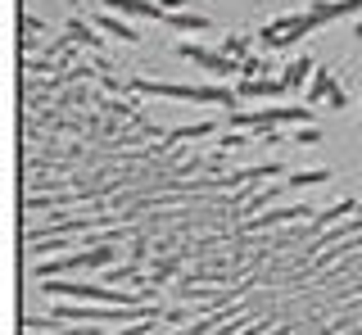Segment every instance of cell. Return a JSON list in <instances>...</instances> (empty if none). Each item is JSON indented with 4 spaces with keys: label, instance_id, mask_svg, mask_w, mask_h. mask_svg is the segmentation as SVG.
Here are the masks:
<instances>
[{
    "label": "cell",
    "instance_id": "277c9868",
    "mask_svg": "<svg viewBox=\"0 0 362 335\" xmlns=\"http://www.w3.org/2000/svg\"><path fill=\"white\" fill-rule=\"evenodd\" d=\"M344 91H339V82H335V77L331 73H326V69H317V77H313V82H308V105L317 109V105H331V109H344Z\"/></svg>",
    "mask_w": 362,
    "mask_h": 335
},
{
    "label": "cell",
    "instance_id": "6da1fadb",
    "mask_svg": "<svg viewBox=\"0 0 362 335\" xmlns=\"http://www.w3.org/2000/svg\"><path fill=\"white\" fill-rule=\"evenodd\" d=\"M105 91H127V95H158V100H195V105H222L226 114H235V95L231 86H186V82H150V77H132V82H113V77H100Z\"/></svg>",
    "mask_w": 362,
    "mask_h": 335
},
{
    "label": "cell",
    "instance_id": "2e32d148",
    "mask_svg": "<svg viewBox=\"0 0 362 335\" xmlns=\"http://www.w3.org/2000/svg\"><path fill=\"white\" fill-rule=\"evenodd\" d=\"M240 77H272V64L267 59H245V73Z\"/></svg>",
    "mask_w": 362,
    "mask_h": 335
},
{
    "label": "cell",
    "instance_id": "e0dca14e",
    "mask_svg": "<svg viewBox=\"0 0 362 335\" xmlns=\"http://www.w3.org/2000/svg\"><path fill=\"white\" fill-rule=\"evenodd\" d=\"M354 37H358V46H362V18H358V23H354Z\"/></svg>",
    "mask_w": 362,
    "mask_h": 335
},
{
    "label": "cell",
    "instance_id": "30bf717a",
    "mask_svg": "<svg viewBox=\"0 0 362 335\" xmlns=\"http://www.w3.org/2000/svg\"><path fill=\"white\" fill-rule=\"evenodd\" d=\"M313 77H317V64L308 59V54H294L286 69H281V82H286V86H308Z\"/></svg>",
    "mask_w": 362,
    "mask_h": 335
},
{
    "label": "cell",
    "instance_id": "9a60e30c",
    "mask_svg": "<svg viewBox=\"0 0 362 335\" xmlns=\"http://www.w3.org/2000/svg\"><path fill=\"white\" fill-rule=\"evenodd\" d=\"M245 50H249V37H226L222 41V54H231V59L245 64Z\"/></svg>",
    "mask_w": 362,
    "mask_h": 335
},
{
    "label": "cell",
    "instance_id": "5bb4252c",
    "mask_svg": "<svg viewBox=\"0 0 362 335\" xmlns=\"http://www.w3.org/2000/svg\"><path fill=\"white\" fill-rule=\"evenodd\" d=\"M290 141L294 145H317V141H322V127H317V122H313V127H294Z\"/></svg>",
    "mask_w": 362,
    "mask_h": 335
},
{
    "label": "cell",
    "instance_id": "9c48e42d",
    "mask_svg": "<svg viewBox=\"0 0 362 335\" xmlns=\"http://www.w3.org/2000/svg\"><path fill=\"white\" fill-rule=\"evenodd\" d=\"M218 122H222V118H209V122H190V127H173V131L163 136V145H186V141L218 136Z\"/></svg>",
    "mask_w": 362,
    "mask_h": 335
},
{
    "label": "cell",
    "instance_id": "52a82bcc",
    "mask_svg": "<svg viewBox=\"0 0 362 335\" xmlns=\"http://www.w3.org/2000/svg\"><path fill=\"white\" fill-rule=\"evenodd\" d=\"M90 28H95V32H109V37H118L122 46H141V32L127 28L122 18H113L109 9H95V14H90Z\"/></svg>",
    "mask_w": 362,
    "mask_h": 335
},
{
    "label": "cell",
    "instance_id": "7c38bea8",
    "mask_svg": "<svg viewBox=\"0 0 362 335\" xmlns=\"http://www.w3.org/2000/svg\"><path fill=\"white\" fill-rule=\"evenodd\" d=\"M68 37H73L77 46H90V50H105V37H100V32L90 28V23H77V18H73V23H68Z\"/></svg>",
    "mask_w": 362,
    "mask_h": 335
},
{
    "label": "cell",
    "instance_id": "8992f818",
    "mask_svg": "<svg viewBox=\"0 0 362 335\" xmlns=\"http://www.w3.org/2000/svg\"><path fill=\"white\" fill-rule=\"evenodd\" d=\"M290 86L281 82V77H245V82H235V95L240 100H281Z\"/></svg>",
    "mask_w": 362,
    "mask_h": 335
},
{
    "label": "cell",
    "instance_id": "4fadbf2b",
    "mask_svg": "<svg viewBox=\"0 0 362 335\" xmlns=\"http://www.w3.org/2000/svg\"><path fill=\"white\" fill-rule=\"evenodd\" d=\"M322 182H331V172L326 168H313V172H290V191H303V186H322Z\"/></svg>",
    "mask_w": 362,
    "mask_h": 335
},
{
    "label": "cell",
    "instance_id": "3957f363",
    "mask_svg": "<svg viewBox=\"0 0 362 335\" xmlns=\"http://www.w3.org/2000/svg\"><path fill=\"white\" fill-rule=\"evenodd\" d=\"M177 54H186V59H195L199 69H209V73H218V77H240L245 73V64L240 59H231V54H222V50H204V46H190V41H181Z\"/></svg>",
    "mask_w": 362,
    "mask_h": 335
},
{
    "label": "cell",
    "instance_id": "5b68a950",
    "mask_svg": "<svg viewBox=\"0 0 362 335\" xmlns=\"http://www.w3.org/2000/svg\"><path fill=\"white\" fill-rule=\"evenodd\" d=\"M105 9H113V14L122 18H154V23H168V9L158 5V0H100Z\"/></svg>",
    "mask_w": 362,
    "mask_h": 335
},
{
    "label": "cell",
    "instance_id": "7a4b0ae2",
    "mask_svg": "<svg viewBox=\"0 0 362 335\" xmlns=\"http://www.w3.org/2000/svg\"><path fill=\"white\" fill-rule=\"evenodd\" d=\"M226 127L235 131H254V136H263V131H281V127H313L317 122V109L313 105H267V109H235V114L222 118Z\"/></svg>",
    "mask_w": 362,
    "mask_h": 335
},
{
    "label": "cell",
    "instance_id": "8fae6325",
    "mask_svg": "<svg viewBox=\"0 0 362 335\" xmlns=\"http://www.w3.org/2000/svg\"><path fill=\"white\" fill-rule=\"evenodd\" d=\"M168 28H173V32H190V37H195V32H209L213 23L204 14H186V9H181V14H168Z\"/></svg>",
    "mask_w": 362,
    "mask_h": 335
},
{
    "label": "cell",
    "instance_id": "ba28073f",
    "mask_svg": "<svg viewBox=\"0 0 362 335\" xmlns=\"http://www.w3.org/2000/svg\"><path fill=\"white\" fill-rule=\"evenodd\" d=\"M358 9H362V0H313L308 14L317 23H335V18H354Z\"/></svg>",
    "mask_w": 362,
    "mask_h": 335
}]
</instances>
